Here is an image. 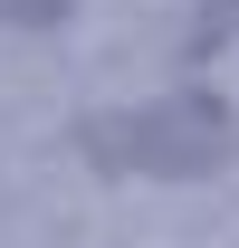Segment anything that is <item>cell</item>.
<instances>
[{
	"mask_svg": "<svg viewBox=\"0 0 239 248\" xmlns=\"http://www.w3.org/2000/svg\"><path fill=\"white\" fill-rule=\"evenodd\" d=\"M230 115L210 105V95H163V105H144V115H105L86 124V153L105 162V172H144V182H201V172H220L230 162Z\"/></svg>",
	"mask_w": 239,
	"mask_h": 248,
	"instance_id": "obj_1",
	"label": "cell"
},
{
	"mask_svg": "<svg viewBox=\"0 0 239 248\" xmlns=\"http://www.w3.org/2000/svg\"><path fill=\"white\" fill-rule=\"evenodd\" d=\"M67 10H77V0H0V19H10V29H58Z\"/></svg>",
	"mask_w": 239,
	"mask_h": 248,
	"instance_id": "obj_2",
	"label": "cell"
}]
</instances>
